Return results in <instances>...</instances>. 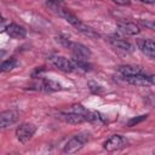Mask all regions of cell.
Segmentation results:
<instances>
[{
    "label": "cell",
    "mask_w": 155,
    "mask_h": 155,
    "mask_svg": "<svg viewBox=\"0 0 155 155\" xmlns=\"http://www.w3.org/2000/svg\"><path fill=\"white\" fill-rule=\"evenodd\" d=\"M5 31L7 33L8 36H11L13 39H23L27 35L25 28L19 25V24H17V23H11V24L6 25V30Z\"/></svg>",
    "instance_id": "obj_10"
},
{
    "label": "cell",
    "mask_w": 155,
    "mask_h": 155,
    "mask_svg": "<svg viewBox=\"0 0 155 155\" xmlns=\"http://www.w3.org/2000/svg\"><path fill=\"white\" fill-rule=\"evenodd\" d=\"M90 139V133L84 131V132H80L78 134H75L73 138H70L67 144L64 145L63 148V151L65 154H74V153H78L79 150H81L85 145V143Z\"/></svg>",
    "instance_id": "obj_1"
},
{
    "label": "cell",
    "mask_w": 155,
    "mask_h": 155,
    "mask_svg": "<svg viewBox=\"0 0 155 155\" xmlns=\"http://www.w3.org/2000/svg\"><path fill=\"white\" fill-rule=\"evenodd\" d=\"M88 85H91V86H93V87H90L91 88V91L93 92V93H99L101 92V86L99 85H97V84H94V82H90Z\"/></svg>",
    "instance_id": "obj_21"
},
{
    "label": "cell",
    "mask_w": 155,
    "mask_h": 155,
    "mask_svg": "<svg viewBox=\"0 0 155 155\" xmlns=\"http://www.w3.org/2000/svg\"><path fill=\"white\" fill-rule=\"evenodd\" d=\"M110 42H111V45L113 46H115L116 48H120V50H122V51H132V45L128 42V41H126V40H124V39H115V38H111L110 39Z\"/></svg>",
    "instance_id": "obj_16"
},
{
    "label": "cell",
    "mask_w": 155,
    "mask_h": 155,
    "mask_svg": "<svg viewBox=\"0 0 155 155\" xmlns=\"http://www.w3.org/2000/svg\"><path fill=\"white\" fill-rule=\"evenodd\" d=\"M125 80L134 86H148L154 84V76L153 75H147V74H138V75H130V76H124Z\"/></svg>",
    "instance_id": "obj_5"
},
{
    "label": "cell",
    "mask_w": 155,
    "mask_h": 155,
    "mask_svg": "<svg viewBox=\"0 0 155 155\" xmlns=\"http://www.w3.org/2000/svg\"><path fill=\"white\" fill-rule=\"evenodd\" d=\"M18 65V61L16 58H10L0 63V71H10L13 70Z\"/></svg>",
    "instance_id": "obj_17"
},
{
    "label": "cell",
    "mask_w": 155,
    "mask_h": 155,
    "mask_svg": "<svg viewBox=\"0 0 155 155\" xmlns=\"http://www.w3.org/2000/svg\"><path fill=\"white\" fill-rule=\"evenodd\" d=\"M18 120V113L16 110H5L0 113V130L6 128Z\"/></svg>",
    "instance_id": "obj_7"
},
{
    "label": "cell",
    "mask_w": 155,
    "mask_h": 155,
    "mask_svg": "<svg viewBox=\"0 0 155 155\" xmlns=\"http://www.w3.org/2000/svg\"><path fill=\"white\" fill-rule=\"evenodd\" d=\"M137 45L139 47V50L148 56L149 58H154L155 57V44L153 40L150 39H139L137 41Z\"/></svg>",
    "instance_id": "obj_9"
},
{
    "label": "cell",
    "mask_w": 155,
    "mask_h": 155,
    "mask_svg": "<svg viewBox=\"0 0 155 155\" xmlns=\"http://www.w3.org/2000/svg\"><path fill=\"white\" fill-rule=\"evenodd\" d=\"M41 90L47 91V92L59 91V90H62V85L58 84L57 81H53V80H42V82H41Z\"/></svg>",
    "instance_id": "obj_15"
},
{
    "label": "cell",
    "mask_w": 155,
    "mask_h": 155,
    "mask_svg": "<svg viewBox=\"0 0 155 155\" xmlns=\"http://www.w3.org/2000/svg\"><path fill=\"white\" fill-rule=\"evenodd\" d=\"M113 2H115L116 5H121V6H126L131 4V0H111Z\"/></svg>",
    "instance_id": "obj_22"
},
{
    "label": "cell",
    "mask_w": 155,
    "mask_h": 155,
    "mask_svg": "<svg viewBox=\"0 0 155 155\" xmlns=\"http://www.w3.org/2000/svg\"><path fill=\"white\" fill-rule=\"evenodd\" d=\"M148 117V114H144V115H139V116H136V117H132V119H130L128 121H127V126L128 127H132V126H136L137 124H139V122H142V121H144L145 119Z\"/></svg>",
    "instance_id": "obj_19"
},
{
    "label": "cell",
    "mask_w": 155,
    "mask_h": 155,
    "mask_svg": "<svg viewBox=\"0 0 155 155\" xmlns=\"http://www.w3.org/2000/svg\"><path fill=\"white\" fill-rule=\"evenodd\" d=\"M36 131V126L34 124H30V122H24V124H21L17 130H16V136H17V139L21 142V143H27L35 133Z\"/></svg>",
    "instance_id": "obj_3"
},
{
    "label": "cell",
    "mask_w": 155,
    "mask_h": 155,
    "mask_svg": "<svg viewBox=\"0 0 155 155\" xmlns=\"http://www.w3.org/2000/svg\"><path fill=\"white\" fill-rule=\"evenodd\" d=\"M117 71L124 75V76H130V75H138V74H145V71L138 67V65H130V64H126V65H120L117 68Z\"/></svg>",
    "instance_id": "obj_11"
},
{
    "label": "cell",
    "mask_w": 155,
    "mask_h": 155,
    "mask_svg": "<svg viewBox=\"0 0 155 155\" xmlns=\"http://www.w3.org/2000/svg\"><path fill=\"white\" fill-rule=\"evenodd\" d=\"M4 53H5V52H4V51H0V56H2V54H4Z\"/></svg>",
    "instance_id": "obj_25"
},
{
    "label": "cell",
    "mask_w": 155,
    "mask_h": 155,
    "mask_svg": "<svg viewBox=\"0 0 155 155\" xmlns=\"http://www.w3.org/2000/svg\"><path fill=\"white\" fill-rule=\"evenodd\" d=\"M50 61H51V63H52L56 68H58V69L62 70V71L70 73V71L74 70V69H73L71 61H69L68 58H65V57H63V56H53V57L50 58Z\"/></svg>",
    "instance_id": "obj_8"
},
{
    "label": "cell",
    "mask_w": 155,
    "mask_h": 155,
    "mask_svg": "<svg viewBox=\"0 0 155 155\" xmlns=\"http://www.w3.org/2000/svg\"><path fill=\"white\" fill-rule=\"evenodd\" d=\"M5 30H6L5 23H4V22H0V33H1V31H5Z\"/></svg>",
    "instance_id": "obj_23"
},
{
    "label": "cell",
    "mask_w": 155,
    "mask_h": 155,
    "mask_svg": "<svg viewBox=\"0 0 155 155\" xmlns=\"http://www.w3.org/2000/svg\"><path fill=\"white\" fill-rule=\"evenodd\" d=\"M117 25H119V29L127 35H137L140 31V28L133 22H122V23H119Z\"/></svg>",
    "instance_id": "obj_12"
},
{
    "label": "cell",
    "mask_w": 155,
    "mask_h": 155,
    "mask_svg": "<svg viewBox=\"0 0 155 155\" xmlns=\"http://www.w3.org/2000/svg\"><path fill=\"white\" fill-rule=\"evenodd\" d=\"M46 6H47L51 11H53V12H56V13H58V15H61L62 10L64 8L63 2H62L61 0H46Z\"/></svg>",
    "instance_id": "obj_18"
},
{
    "label": "cell",
    "mask_w": 155,
    "mask_h": 155,
    "mask_svg": "<svg viewBox=\"0 0 155 155\" xmlns=\"http://www.w3.org/2000/svg\"><path fill=\"white\" fill-rule=\"evenodd\" d=\"M71 64H73V69H76L79 71H90L92 65L87 63V61L85 59H79V58H74L71 61Z\"/></svg>",
    "instance_id": "obj_14"
},
{
    "label": "cell",
    "mask_w": 155,
    "mask_h": 155,
    "mask_svg": "<svg viewBox=\"0 0 155 155\" xmlns=\"http://www.w3.org/2000/svg\"><path fill=\"white\" fill-rule=\"evenodd\" d=\"M58 119H61L64 122L73 124V125H78V124H82V122L87 121V116L86 115H81V114H76V113H71V111L59 113L58 114Z\"/></svg>",
    "instance_id": "obj_6"
},
{
    "label": "cell",
    "mask_w": 155,
    "mask_h": 155,
    "mask_svg": "<svg viewBox=\"0 0 155 155\" xmlns=\"http://www.w3.org/2000/svg\"><path fill=\"white\" fill-rule=\"evenodd\" d=\"M139 1L145 2V4H154V2H155V0H139Z\"/></svg>",
    "instance_id": "obj_24"
},
{
    "label": "cell",
    "mask_w": 155,
    "mask_h": 155,
    "mask_svg": "<svg viewBox=\"0 0 155 155\" xmlns=\"http://www.w3.org/2000/svg\"><path fill=\"white\" fill-rule=\"evenodd\" d=\"M68 48L71 51V53L74 54L75 58L87 61V58L91 57V51H90V48H88L87 46L80 44V42H73V41H70Z\"/></svg>",
    "instance_id": "obj_4"
},
{
    "label": "cell",
    "mask_w": 155,
    "mask_h": 155,
    "mask_svg": "<svg viewBox=\"0 0 155 155\" xmlns=\"http://www.w3.org/2000/svg\"><path fill=\"white\" fill-rule=\"evenodd\" d=\"M126 145H127L126 138L122 137V136H120V134H113V136H110L103 143L104 150H107L109 153H113V151H116V150H121Z\"/></svg>",
    "instance_id": "obj_2"
},
{
    "label": "cell",
    "mask_w": 155,
    "mask_h": 155,
    "mask_svg": "<svg viewBox=\"0 0 155 155\" xmlns=\"http://www.w3.org/2000/svg\"><path fill=\"white\" fill-rule=\"evenodd\" d=\"M73 27H74L79 33H81V34H84V35H86V36H90V38H96V36H98V34H97L91 27H88L87 24L82 23L80 19H78V21L73 24Z\"/></svg>",
    "instance_id": "obj_13"
},
{
    "label": "cell",
    "mask_w": 155,
    "mask_h": 155,
    "mask_svg": "<svg viewBox=\"0 0 155 155\" xmlns=\"http://www.w3.org/2000/svg\"><path fill=\"white\" fill-rule=\"evenodd\" d=\"M57 41H59L64 47H67L68 48V46H69V44H70V40L69 39H67V38H63V36H58L57 38Z\"/></svg>",
    "instance_id": "obj_20"
}]
</instances>
